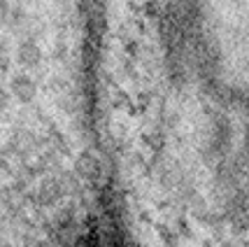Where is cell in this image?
I'll return each instance as SVG.
<instances>
[{
  "label": "cell",
  "instance_id": "obj_1",
  "mask_svg": "<svg viewBox=\"0 0 249 247\" xmlns=\"http://www.w3.org/2000/svg\"><path fill=\"white\" fill-rule=\"evenodd\" d=\"M26 205H28V191H26L23 184L12 182L0 189V210L5 215H21Z\"/></svg>",
  "mask_w": 249,
  "mask_h": 247
},
{
  "label": "cell",
  "instance_id": "obj_2",
  "mask_svg": "<svg viewBox=\"0 0 249 247\" xmlns=\"http://www.w3.org/2000/svg\"><path fill=\"white\" fill-rule=\"evenodd\" d=\"M35 198H37V203L44 205V208H54V205L61 203V201L65 198V193H63L61 182H58V177H56V175H47V177H42L40 184H37Z\"/></svg>",
  "mask_w": 249,
  "mask_h": 247
},
{
  "label": "cell",
  "instance_id": "obj_3",
  "mask_svg": "<svg viewBox=\"0 0 249 247\" xmlns=\"http://www.w3.org/2000/svg\"><path fill=\"white\" fill-rule=\"evenodd\" d=\"M100 172H103V163L93 152H82L75 161V175L82 182H96L100 180Z\"/></svg>",
  "mask_w": 249,
  "mask_h": 247
},
{
  "label": "cell",
  "instance_id": "obj_4",
  "mask_svg": "<svg viewBox=\"0 0 249 247\" xmlns=\"http://www.w3.org/2000/svg\"><path fill=\"white\" fill-rule=\"evenodd\" d=\"M10 94L17 98L19 103L28 105V103L35 100L37 86L33 82V77H28L26 73H17V75H12V79H10Z\"/></svg>",
  "mask_w": 249,
  "mask_h": 247
},
{
  "label": "cell",
  "instance_id": "obj_5",
  "mask_svg": "<svg viewBox=\"0 0 249 247\" xmlns=\"http://www.w3.org/2000/svg\"><path fill=\"white\" fill-rule=\"evenodd\" d=\"M17 61L23 68H37L42 63V49L40 44L33 42V40H21V44L17 47Z\"/></svg>",
  "mask_w": 249,
  "mask_h": 247
},
{
  "label": "cell",
  "instance_id": "obj_6",
  "mask_svg": "<svg viewBox=\"0 0 249 247\" xmlns=\"http://www.w3.org/2000/svg\"><path fill=\"white\" fill-rule=\"evenodd\" d=\"M10 147L17 152V154H21V156L28 159V154H33L35 147H37V140H35V135H33L31 131L19 129V131H14V135H12V140H10Z\"/></svg>",
  "mask_w": 249,
  "mask_h": 247
},
{
  "label": "cell",
  "instance_id": "obj_7",
  "mask_svg": "<svg viewBox=\"0 0 249 247\" xmlns=\"http://www.w3.org/2000/svg\"><path fill=\"white\" fill-rule=\"evenodd\" d=\"M7 65H10V47L5 38H0V70H7Z\"/></svg>",
  "mask_w": 249,
  "mask_h": 247
},
{
  "label": "cell",
  "instance_id": "obj_8",
  "mask_svg": "<svg viewBox=\"0 0 249 247\" xmlns=\"http://www.w3.org/2000/svg\"><path fill=\"white\" fill-rule=\"evenodd\" d=\"M21 247H49V245H47L40 236H35V233H26V236H23V245Z\"/></svg>",
  "mask_w": 249,
  "mask_h": 247
},
{
  "label": "cell",
  "instance_id": "obj_9",
  "mask_svg": "<svg viewBox=\"0 0 249 247\" xmlns=\"http://www.w3.org/2000/svg\"><path fill=\"white\" fill-rule=\"evenodd\" d=\"M10 0H0V23H7V19H10Z\"/></svg>",
  "mask_w": 249,
  "mask_h": 247
},
{
  "label": "cell",
  "instance_id": "obj_10",
  "mask_svg": "<svg viewBox=\"0 0 249 247\" xmlns=\"http://www.w3.org/2000/svg\"><path fill=\"white\" fill-rule=\"evenodd\" d=\"M7 105H10V91L0 84V110H5Z\"/></svg>",
  "mask_w": 249,
  "mask_h": 247
},
{
  "label": "cell",
  "instance_id": "obj_11",
  "mask_svg": "<svg viewBox=\"0 0 249 247\" xmlns=\"http://www.w3.org/2000/svg\"><path fill=\"white\" fill-rule=\"evenodd\" d=\"M0 247H14V245H12V243L7 240V238H2V236H0Z\"/></svg>",
  "mask_w": 249,
  "mask_h": 247
}]
</instances>
